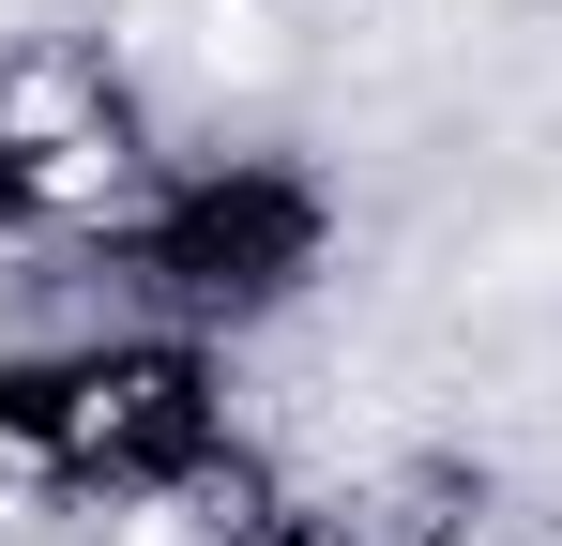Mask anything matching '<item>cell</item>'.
Returning a JSON list of instances; mask_svg holds the SVG:
<instances>
[{"label":"cell","mask_w":562,"mask_h":546,"mask_svg":"<svg viewBox=\"0 0 562 546\" xmlns=\"http://www.w3.org/2000/svg\"><path fill=\"white\" fill-rule=\"evenodd\" d=\"M198 46H213L228 77H259V61H274V31H259V0H213V15H198Z\"/></svg>","instance_id":"6da1fadb"}]
</instances>
